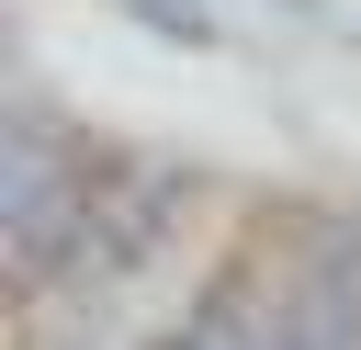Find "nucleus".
Wrapping results in <instances>:
<instances>
[{
    "label": "nucleus",
    "mask_w": 361,
    "mask_h": 350,
    "mask_svg": "<svg viewBox=\"0 0 361 350\" xmlns=\"http://www.w3.org/2000/svg\"><path fill=\"white\" fill-rule=\"evenodd\" d=\"M237 282V271H226ZM192 294L180 316H158V327H135L124 350H271V294Z\"/></svg>",
    "instance_id": "nucleus-1"
},
{
    "label": "nucleus",
    "mask_w": 361,
    "mask_h": 350,
    "mask_svg": "<svg viewBox=\"0 0 361 350\" xmlns=\"http://www.w3.org/2000/svg\"><path fill=\"white\" fill-rule=\"evenodd\" d=\"M293 11H327V0H293Z\"/></svg>",
    "instance_id": "nucleus-3"
},
{
    "label": "nucleus",
    "mask_w": 361,
    "mask_h": 350,
    "mask_svg": "<svg viewBox=\"0 0 361 350\" xmlns=\"http://www.w3.org/2000/svg\"><path fill=\"white\" fill-rule=\"evenodd\" d=\"M158 45H180V56H226V23H214V0H124Z\"/></svg>",
    "instance_id": "nucleus-2"
}]
</instances>
